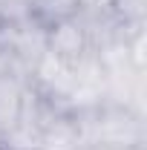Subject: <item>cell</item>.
I'll list each match as a JSON object with an SVG mask.
<instances>
[{
  "label": "cell",
  "instance_id": "obj_4",
  "mask_svg": "<svg viewBox=\"0 0 147 150\" xmlns=\"http://www.w3.org/2000/svg\"><path fill=\"white\" fill-rule=\"evenodd\" d=\"M29 78L12 72L3 61H0V147L6 144V139L18 127L20 110H23V98H26Z\"/></svg>",
  "mask_w": 147,
  "mask_h": 150
},
{
  "label": "cell",
  "instance_id": "obj_3",
  "mask_svg": "<svg viewBox=\"0 0 147 150\" xmlns=\"http://www.w3.org/2000/svg\"><path fill=\"white\" fill-rule=\"evenodd\" d=\"M46 52L55 55L58 61L69 64V67H78L84 58H90L95 49L90 43V35L84 29L81 18H72L66 23H58L49 29V38H46Z\"/></svg>",
  "mask_w": 147,
  "mask_h": 150
},
{
  "label": "cell",
  "instance_id": "obj_1",
  "mask_svg": "<svg viewBox=\"0 0 147 150\" xmlns=\"http://www.w3.org/2000/svg\"><path fill=\"white\" fill-rule=\"evenodd\" d=\"M75 115L84 150H147V115L130 104L101 101Z\"/></svg>",
  "mask_w": 147,
  "mask_h": 150
},
{
  "label": "cell",
  "instance_id": "obj_5",
  "mask_svg": "<svg viewBox=\"0 0 147 150\" xmlns=\"http://www.w3.org/2000/svg\"><path fill=\"white\" fill-rule=\"evenodd\" d=\"M78 12H81L78 0H29V15L46 29L78 18Z\"/></svg>",
  "mask_w": 147,
  "mask_h": 150
},
{
  "label": "cell",
  "instance_id": "obj_2",
  "mask_svg": "<svg viewBox=\"0 0 147 150\" xmlns=\"http://www.w3.org/2000/svg\"><path fill=\"white\" fill-rule=\"evenodd\" d=\"M46 38H49V29L40 26L32 15L6 20L0 23V61L12 72L32 81L37 64L46 55Z\"/></svg>",
  "mask_w": 147,
  "mask_h": 150
},
{
  "label": "cell",
  "instance_id": "obj_6",
  "mask_svg": "<svg viewBox=\"0 0 147 150\" xmlns=\"http://www.w3.org/2000/svg\"><path fill=\"white\" fill-rule=\"evenodd\" d=\"M110 12L127 26H144L147 0H110Z\"/></svg>",
  "mask_w": 147,
  "mask_h": 150
}]
</instances>
